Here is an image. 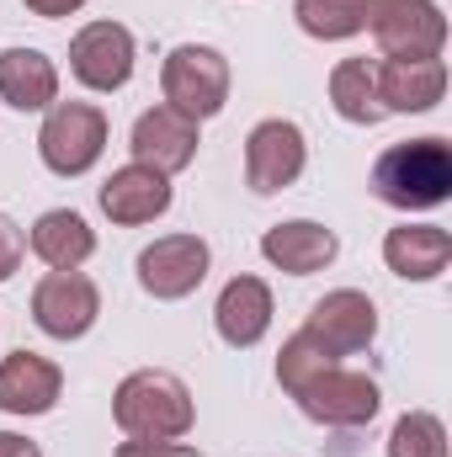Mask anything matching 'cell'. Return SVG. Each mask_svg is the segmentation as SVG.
I'll return each mask as SVG.
<instances>
[{
	"label": "cell",
	"instance_id": "obj_14",
	"mask_svg": "<svg viewBox=\"0 0 452 457\" xmlns=\"http://www.w3.org/2000/svg\"><path fill=\"white\" fill-rule=\"evenodd\" d=\"M64 394V372L59 361L38 356V351H11L0 361V410L5 415H48Z\"/></svg>",
	"mask_w": 452,
	"mask_h": 457
},
{
	"label": "cell",
	"instance_id": "obj_19",
	"mask_svg": "<svg viewBox=\"0 0 452 457\" xmlns=\"http://www.w3.org/2000/svg\"><path fill=\"white\" fill-rule=\"evenodd\" d=\"M27 250L48 271H80L96 255V228L86 224L75 208H48L38 224L27 228Z\"/></svg>",
	"mask_w": 452,
	"mask_h": 457
},
{
	"label": "cell",
	"instance_id": "obj_22",
	"mask_svg": "<svg viewBox=\"0 0 452 457\" xmlns=\"http://www.w3.org/2000/svg\"><path fill=\"white\" fill-rule=\"evenodd\" d=\"M293 16L314 43H346L362 32V0H293Z\"/></svg>",
	"mask_w": 452,
	"mask_h": 457
},
{
	"label": "cell",
	"instance_id": "obj_16",
	"mask_svg": "<svg viewBox=\"0 0 452 457\" xmlns=\"http://www.w3.org/2000/svg\"><path fill=\"white\" fill-rule=\"evenodd\" d=\"M261 255L288 277H314L340 255V239L320 219H288V224H272L261 234Z\"/></svg>",
	"mask_w": 452,
	"mask_h": 457
},
{
	"label": "cell",
	"instance_id": "obj_6",
	"mask_svg": "<svg viewBox=\"0 0 452 457\" xmlns=\"http://www.w3.org/2000/svg\"><path fill=\"white\" fill-rule=\"evenodd\" d=\"M208 266H213V250L203 234H160L155 245L138 250L133 271H138V287L160 303H181L192 298L203 282H208Z\"/></svg>",
	"mask_w": 452,
	"mask_h": 457
},
{
	"label": "cell",
	"instance_id": "obj_10",
	"mask_svg": "<svg viewBox=\"0 0 452 457\" xmlns=\"http://www.w3.org/2000/svg\"><path fill=\"white\" fill-rule=\"evenodd\" d=\"M133 59H138V43L122 21H86L70 37V75L96 96H113L133 80Z\"/></svg>",
	"mask_w": 452,
	"mask_h": 457
},
{
	"label": "cell",
	"instance_id": "obj_13",
	"mask_svg": "<svg viewBox=\"0 0 452 457\" xmlns=\"http://www.w3.org/2000/svg\"><path fill=\"white\" fill-rule=\"evenodd\" d=\"M96 203H102V213H107L117 228H138V224L165 219L171 203H176V192H171V176H160V170H149V165H122V170H113V176L102 181Z\"/></svg>",
	"mask_w": 452,
	"mask_h": 457
},
{
	"label": "cell",
	"instance_id": "obj_17",
	"mask_svg": "<svg viewBox=\"0 0 452 457\" xmlns=\"http://www.w3.org/2000/svg\"><path fill=\"white\" fill-rule=\"evenodd\" d=\"M383 112H431L448 96V64L442 59H383L372 64Z\"/></svg>",
	"mask_w": 452,
	"mask_h": 457
},
{
	"label": "cell",
	"instance_id": "obj_7",
	"mask_svg": "<svg viewBox=\"0 0 452 457\" xmlns=\"http://www.w3.org/2000/svg\"><path fill=\"white\" fill-rule=\"evenodd\" d=\"M304 165H309V138H304L298 122L266 117V122L250 128V138H245V187H250L255 197L288 192V187L304 176Z\"/></svg>",
	"mask_w": 452,
	"mask_h": 457
},
{
	"label": "cell",
	"instance_id": "obj_4",
	"mask_svg": "<svg viewBox=\"0 0 452 457\" xmlns=\"http://www.w3.org/2000/svg\"><path fill=\"white\" fill-rule=\"evenodd\" d=\"M362 27L383 59H442L448 16L437 0H362Z\"/></svg>",
	"mask_w": 452,
	"mask_h": 457
},
{
	"label": "cell",
	"instance_id": "obj_23",
	"mask_svg": "<svg viewBox=\"0 0 452 457\" xmlns=\"http://www.w3.org/2000/svg\"><path fill=\"white\" fill-rule=\"evenodd\" d=\"M389 457H448V426L431 410H405L389 431Z\"/></svg>",
	"mask_w": 452,
	"mask_h": 457
},
{
	"label": "cell",
	"instance_id": "obj_28",
	"mask_svg": "<svg viewBox=\"0 0 452 457\" xmlns=\"http://www.w3.org/2000/svg\"><path fill=\"white\" fill-rule=\"evenodd\" d=\"M0 457H43V453H38V442H27L16 431H0Z\"/></svg>",
	"mask_w": 452,
	"mask_h": 457
},
{
	"label": "cell",
	"instance_id": "obj_21",
	"mask_svg": "<svg viewBox=\"0 0 452 457\" xmlns=\"http://www.w3.org/2000/svg\"><path fill=\"white\" fill-rule=\"evenodd\" d=\"M331 107L356 128H372L383 122V102H378V80H372V64L367 59H340L331 70Z\"/></svg>",
	"mask_w": 452,
	"mask_h": 457
},
{
	"label": "cell",
	"instance_id": "obj_9",
	"mask_svg": "<svg viewBox=\"0 0 452 457\" xmlns=\"http://www.w3.org/2000/svg\"><path fill=\"white\" fill-rule=\"evenodd\" d=\"M102 320V287L86 271H48L32 287V325L48 341H80Z\"/></svg>",
	"mask_w": 452,
	"mask_h": 457
},
{
	"label": "cell",
	"instance_id": "obj_8",
	"mask_svg": "<svg viewBox=\"0 0 452 457\" xmlns=\"http://www.w3.org/2000/svg\"><path fill=\"white\" fill-rule=\"evenodd\" d=\"M298 410L314 420V426H331V431H356L367 426L378 410H383V394L367 372H351V367H325L314 383H304L298 394Z\"/></svg>",
	"mask_w": 452,
	"mask_h": 457
},
{
	"label": "cell",
	"instance_id": "obj_15",
	"mask_svg": "<svg viewBox=\"0 0 452 457\" xmlns=\"http://www.w3.org/2000/svg\"><path fill=\"white\" fill-rule=\"evenodd\" d=\"M272 314H277L272 287H266L261 277H234V282H224V293H219V303H213V330H219L224 345L250 351V345L266 341Z\"/></svg>",
	"mask_w": 452,
	"mask_h": 457
},
{
	"label": "cell",
	"instance_id": "obj_25",
	"mask_svg": "<svg viewBox=\"0 0 452 457\" xmlns=\"http://www.w3.org/2000/svg\"><path fill=\"white\" fill-rule=\"evenodd\" d=\"M21 255H27V234H21V224H16L11 213H0V282L16 277Z\"/></svg>",
	"mask_w": 452,
	"mask_h": 457
},
{
	"label": "cell",
	"instance_id": "obj_26",
	"mask_svg": "<svg viewBox=\"0 0 452 457\" xmlns=\"http://www.w3.org/2000/svg\"><path fill=\"white\" fill-rule=\"evenodd\" d=\"M113 457H203L192 442H149V436H128L117 442Z\"/></svg>",
	"mask_w": 452,
	"mask_h": 457
},
{
	"label": "cell",
	"instance_id": "obj_24",
	"mask_svg": "<svg viewBox=\"0 0 452 457\" xmlns=\"http://www.w3.org/2000/svg\"><path fill=\"white\" fill-rule=\"evenodd\" d=\"M325 367H336V356H331L325 345L314 341L309 330L288 336V341H282V351H277V383H282L288 394H298L304 383H314Z\"/></svg>",
	"mask_w": 452,
	"mask_h": 457
},
{
	"label": "cell",
	"instance_id": "obj_11",
	"mask_svg": "<svg viewBox=\"0 0 452 457\" xmlns=\"http://www.w3.org/2000/svg\"><path fill=\"white\" fill-rule=\"evenodd\" d=\"M197 128L203 122H192V117H181L176 107H149V112H138L133 122V133H128V149H133V165H149V170H160V176H181L192 160H197Z\"/></svg>",
	"mask_w": 452,
	"mask_h": 457
},
{
	"label": "cell",
	"instance_id": "obj_18",
	"mask_svg": "<svg viewBox=\"0 0 452 457\" xmlns=\"http://www.w3.org/2000/svg\"><path fill=\"white\" fill-rule=\"evenodd\" d=\"M383 261L405 282H437L452 261V234L442 224H399L383 234Z\"/></svg>",
	"mask_w": 452,
	"mask_h": 457
},
{
	"label": "cell",
	"instance_id": "obj_20",
	"mask_svg": "<svg viewBox=\"0 0 452 457\" xmlns=\"http://www.w3.org/2000/svg\"><path fill=\"white\" fill-rule=\"evenodd\" d=\"M0 102L16 112H48L59 102V64L43 48H5L0 54Z\"/></svg>",
	"mask_w": 452,
	"mask_h": 457
},
{
	"label": "cell",
	"instance_id": "obj_2",
	"mask_svg": "<svg viewBox=\"0 0 452 457\" xmlns=\"http://www.w3.org/2000/svg\"><path fill=\"white\" fill-rule=\"evenodd\" d=\"M113 420L122 426V436H149V442H181L197 420L192 388L165 372V367H138L117 383L113 394Z\"/></svg>",
	"mask_w": 452,
	"mask_h": 457
},
{
	"label": "cell",
	"instance_id": "obj_3",
	"mask_svg": "<svg viewBox=\"0 0 452 457\" xmlns=\"http://www.w3.org/2000/svg\"><path fill=\"white\" fill-rule=\"evenodd\" d=\"M160 91L165 107H176L192 122H208L229 107V59L208 43H181L160 64Z\"/></svg>",
	"mask_w": 452,
	"mask_h": 457
},
{
	"label": "cell",
	"instance_id": "obj_1",
	"mask_svg": "<svg viewBox=\"0 0 452 457\" xmlns=\"http://www.w3.org/2000/svg\"><path fill=\"white\" fill-rule=\"evenodd\" d=\"M367 187H372L378 203H389L399 213H431V208H442L452 197V144L442 133L389 144L372 160Z\"/></svg>",
	"mask_w": 452,
	"mask_h": 457
},
{
	"label": "cell",
	"instance_id": "obj_27",
	"mask_svg": "<svg viewBox=\"0 0 452 457\" xmlns=\"http://www.w3.org/2000/svg\"><path fill=\"white\" fill-rule=\"evenodd\" d=\"M32 16H43V21H59V16H75L86 0H21Z\"/></svg>",
	"mask_w": 452,
	"mask_h": 457
},
{
	"label": "cell",
	"instance_id": "obj_12",
	"mask_svg": "<svg viewBox=\"0 0 452 457\" xmlns=\"http://www.w3.org/2000/svg\"><path fill=\"white\" fill-rule=\"evenodd\" d=\"M304 330L340 361V356H356V351H367V345L378 341V309H372L367 293L336 287V293H325V298L309 309Z\"/></svg>",
	"mask_w": 452,
	"mask_h": 457
},
{
	"label": "cell",
	"instance_id": "obj_5",
	"mask_svg": "<svg viewBox=\"0 0 452 457\" xmlns=\"http://www.w3.org/2000/svg\"><path fill=\"white\" fill-rule=\"evenodd\" d=\"M107 149V112L91 107V102H54L43 112V128H38V154L54 176L75 181L86 176Z\"/></svg>",
	"mask_w": 452,
	"mask_h": 457
}]
</instances>
